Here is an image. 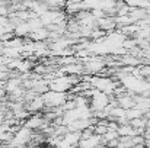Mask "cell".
I'll use <instances>...</instances> for the list:
<instances>
[{"instance_id": "9c48e42d", "label": "cell", "mask_w": 150, "mask_h": 148, "mask_svg": "<svg viewBox=\"0 0 150 148\" xmlns=\"http://www.w3.org/2000/svg\"><path fill=\"white\" fill-rule=\"evenodd\" d=\"M130 7H140V3H142V0H124Z\"/></svg>"}, {"instance_id": "6da1fadb", "label": "cell", "mask_w": 150, "mask_h": 148, "mask_svg": "<svg viewBox=\"0 0 150 148\" xmlns=\"http://www.w3.org/2000/svg\"><path fill=\"white\" fill-rule=\"evenodd\" d=\"M42 97L45 102V107H57V106H63L73 96H70L69 92H55V90L50 89L45 93H42Z\"/></svg>"}, {"instance_id": "52a82bcc", "label": "cell", "mask_w": 150, "mask_h": 148, "mask_svg": "<svg viewBox=\"0 0 150 148\" xmlns=\"http://www.w3.org/2000/svg\"><path fill=\"white\" fill-rule=\"evenodd\" d=\"M130 123L136 128V129H146V126H147V118L144 116H140V118H134V119H131L130 121Z\"/></svg>"}, {"instance_id": "3957f363", "label": "cell", "mask_w": 150, "mask_h": 148, "mask_svg": "<svg viewBox=\"0 0 150 148\" xmlns=\"http://www.w3.org/2000/svg\"><path fill=\"white\" fill-rule=\"evenodd\" d=\"M98 28L103 29L106 34H109V32L115 31V29H117L115 16H108V15H106V16H103V18L98 19Z\"/></svg>"}, {"instance_id": "5b68a950", "label": "cell", "mask_w": 150, "mask_h": 148, "mask_svg": "<svg viewBox=\"0 0 150 148\" xmlns=\"http://www.w3.org/2000/svg\"><path fill=\"white\" fill-rule=\"evenodd\" d=\"M13 32H15V35H18V36L26 38V36L31 34V26H29L28 20H23V22H21L19 25H16Z\"/></svg>"}, {"instance_id": "7a4b0ae2", "label": "cell", "mask_w": 150, "mask_h": 148, "mask_svg": "<svg viewBox=\"0 0 150 148\" xmlns=\"http://www.w3.org/2000/svg\"><path fill=\"white\" fill-rule=\"evenodd\" d=\"M25 107H26L31 113H38V112H41V110L45 107V102H44L42 95H37L32 100L26 102V103H25Z\"/></svg>"}, {"instance_id": "ba28073f", "label": "cell", "mask_w": 150, "mask_h": 148, "mask_svg": "<svg viewBox=\"0 0 150 148\" xmlns=\"http://www.w3.org/2000/svg\"><path fill=\"white\" fill-rule=\"evenodd\" d=\"M44 3L48 4L50 9H64L67 0H42Z\"/></svg>"}, {"instance_id": "30bf717a", "label": "cell", "mask_w": 150, "mask_h": 148, "mask_svg": "<svg viewBox=\"0 0 150 148\" xmlns=\"http://www.w3.org/2000/svg\"><path fill=\"white\" fill-rule=\"evenodd\" d=\"M118 144H120V138H115V140H111L106 142L108 147H118Z\"/></svg>"}, {"instance_id": "8992f818", "label": "cell", "mask_w": 150, "mask_h": 148, "mask_svg": "<svg viewBox=\"0 0 150 148\" xmlns=\"http://www.w3.org/2000/svg\"><path fill=\"white\" fill-rule=\"evenodd\" d=\"M130 16L133 18V20H134V22L143 20V19H146V18H147V9H143V7H131Z\"/></svg>"}, {"instance_id": "277c9868", "label": "cell", "mask_w": 150, "mask_h": 148, "mask_svg": "<svg viewBox=\"0 0 150 148\" xmlns=\"http://www.w3.org/2000/svg\"><path fill=\"white\" fill-rule=\"evenodd\" d=\"M31 39L34 41H48L50 38V31L47 26H41V28H37L34 31H31V34L28 35Z\"/></svg>"}]
</instances>
